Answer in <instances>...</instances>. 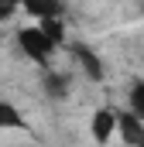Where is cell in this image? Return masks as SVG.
<instances>
[{
    "mask_svg": "<svg viewBox=\"0 0 144 147\" xmlns=\"http://www.w3.org/2000/svg\"><path fill=\"white\" fill-rule=\"evenodd\" d=\"M127 106H130V113H137L144 120V79H137L134 86H130V92H127Z\"/></svg>",
    "mask_w": 144,
    "mask_h": 147,
    "instance_id": "52a82bcc",
    "label": "cell"
},
{
    "mask_svg": "<svg viewBox=\"0 0 144 147\" xmlns=\"http://www.w3.org/2000/svg\"><path fill=\"white\" fill-rule=\"evenodd\" d=\"M72 55H75V62L82 65V72L89 75L93 82H100V79H103V62H100V55H93V51H89L86 45H79V41L72 45Z\"/></svg>",
    "mask_w": 144,
    "mask_h": 147,
    "instance_id": "3957f363",
    "label": "cell"
},
{
    "mask_svg": "<svg viewBox=\"0 0 144 147\" xmlns=\"http://www.w3.org/2000/svg\"><path fill=\"white\" fill-rule=\"evenodd\" d=\"M0 130H24V116L3 99H0Z\"/></svg>",
    "mask_w": 144,
    "mask_h": 147,
    "instance_id": "8992f818",
    "label": "cell"
},
{
    "mask_svg": "<svg viewBox=\"0 0 144 147\" xmlns=\"http://www.w3.org/2000/svg\"><path fill=\"white\" fill-rule=\"evenodd\" d=\"M48 89H52L55 96H62V92H65V86H62V79H58V75H52V79H48Z\"/></svg>",
    "mask_w": 144,
    "mask_h": 147,
    "instance_id": "30bf717a",
    "label": "cell"
},
{
    "mask_svg": "<svg viewBox=\"0 0 144 147\" xmlns=\"http://www.w3.org/2000/svg\"><path fill=\"white\" fill-rule=\"evenodd\" d=\"M17 7H24V0H0V21H7Z\"/></svg>",
    "mask_w": 144,
    "mask_h": 147,
    "instance_id": "9c48e42d",
    "label": "cell"
},
{
    "mask_svg": "<svg viewBox=\"0 0 144 147\" xmlns=\"http://www.w3.org/2000/svg\"><path fill=\"white\" fill-rule=\"evenodd\" d=\"M117 134L127 147H144V120L130 110L117 113Z\"/></svg>",
    "mask_w": 144,
    "mask_h": 147,
    "instance_id": "7a4b0ae2",
    "label": "cell"
},
{
    "mask_svg": "<svg viewBox=\"0 0 144 147\" xmlns=\"http://www.w3.org/2000/svg\"><path fill=\"white\" fill-rule=\"evenodd\" d=\"M24 10L35 14L38 21H45V17H58V14H62V0H24Z\"/></svg>",
    "mask_w": 144,
    "mask_h": 147,
    "instance_id": "5b68a950",
    "label": "cell"
},
{
    "mask_svg": "<svg viewBox=\"0 0 144 147\" xmlns=\"http://www.w3.org/2000/svg\"><path fill=\"white\" fill-rule=\"evenodd\" d=\"M41 28H45V34L52 38L55 45H62V38H65V31H62V21H58V17H45V21H41Z\"/></svg>",
    "mask_w": 144,
    "mask_h": 147,
    "instance_id": "ba28073f",
    "label": "cell"
},
{
    "mask_svg": "<svg viewBox=\"0 0 144 147\" xmlns=\"http://www.w3.org/2000/svg\"><path fill=\"white\" fill-rule=\"evenodd\" d=\"M17 45H21V51H24L31 62H48V55L55 51V41L45 34L41 24H38V28H21V31H17Z\"/></svg>",
    "mask_w": 144,
    "mask_h": 147,
    "instance_id": "6da1fadb",
    "label": "cell"
},
{
    "mask_svg": "<svg viewBox=\"0 0 144 147\" xmlns=\"http://www.w3.org/2000/svg\"><path fill=\"white\" fill-rule=\"evenodd\" d=\"M113 134H117V113L113 110H96V116H93V137L100 144H107Z\"/></svg>",
    "mask_w": 144,
    "mask_h": 147,
    "instance_id": "277c9868",
    "label": "cell"
}]
</instances>
